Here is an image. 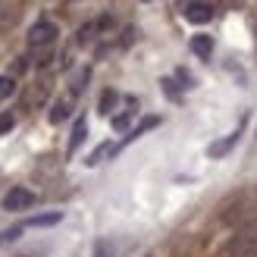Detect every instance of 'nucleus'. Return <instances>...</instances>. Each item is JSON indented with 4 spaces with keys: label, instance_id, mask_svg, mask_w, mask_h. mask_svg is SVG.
Returning a JSON list of instances; mask_svg holds the SVG:
<instances>
[{
    "label": "nucleus",
    "instance_id": "obj_9",
    "mask_svg": "<svg viewBox=\"0 0 257 257\" xmlns=\"http://www.w3.org/2000/svg\"><path fill=\"white\" fill-rule=\"evenodd\" d=\"M116 151H119L116 145H100V148H97V151H94V154H91V157H88L85 163H88V166H97L100 160H104V157H107V154H116Z\"/></svg>",
    "mask_w": 257,
    "mask_h": 257
},
{
    "label": "nucleus",
    "instance_id": "obj_13",
    "mask_svg": "<svg viewBox=\"0 0 257 257\" xmlns=\"http://www.w3.org/2000/svg\"><path fill=\"white\" fill-rule=\"evenodd\" d=\"M113 104H116V91H104V97H100V113L107 116V113L113 110Z\"/></svg>",
    "mask_w": 257,
    "mask_h": 257
},
{
    "label": "nucleus",
    "instance_id": "obj_7",
    "mask_svg": "<svg viewBox=\"0 0 257 257\" xmlns=\"http://www.w3.org/2000/svg\"><path fill=\"white\" fill-rule=\"evenodd\" d=\"M63 220V213L57 210V213H38V216H32L29 220V226H35V229H44V226H57Z\"/></svg>",
    "mask_w": 257,
    "mask_h": 257
},
{
    "label": "nucleus",
    "instance_id": "obj_14",
    "mask_svg": "<svg viewBox=\"0 0 257 257\" xmlns=\"http://www.w3.org/2000/svg\"><path fill=\"white\" fill-rule=\"evenodd\" d=\"M19 235H22V226H13L7 232H0V245H10V241H16Z\"/></svg>",
    "mask_w": 257,
    "mask_h": 257
},
{
    "label": "nucleus",
    "instance_id": "obj_3",
    "mask_svg": "<svg viewBox=\"0 0 257 257\" xmlns=\"http://www.w3.org/2000/svg\"><path fill=\"white\" fill-rule=\"evenodd\" d=\"M57 41V25L54 22H35L32 29H29V44L35 50H41V47H50Z\"/></svg>",
    "mask_w": 257,
    "mask_h": 257
},
{
    "label": "nucleus",
    "instance_id": "obj_10",
    "mask_svg": "<svg viewBox=\"0 0 257 257\" xmlns=\"http://www.w3.org/2000/svg\"><path fill=\"white\" fill-rule=\"evenodd\" d=\"M16 94V79L13 75H0V100H7Z\"/></svg>",
    "mask_w": 257,
    "mask_h": 257
},
{
    "label": "nucleus",
    "instance_id": "obj_4",
    "mask_svg": "<svg viewBox=\"0 0 257 257\" xmlns=\"http://www.w3.org/2000/svg\"><path fill=\"white\" fill-rule=\"evenodd\" d=\"M182 16L188 22L204 25V22L213 19V10H210V4H204V0H188V4H182Z\"/></svg>",
    "mask_w": 257,
    "mask_h": 257
},
{
    "label": "nucleus",
    "instance_id": "obj_2",
    "mask_svg": "<svg viewBox=\"0 0 257 257\" xmlns=\"http://www.w3.org/2000/svg\"><path fill=\"white\" fill-rule=\"evenodd\" d=\"M35 204H38V195H35V191H29V188H22V185L10 188L7 195H4V210H10V213L29 210V207H35Z\"/></svg>",
    "mask_w": 257,
    "mask_h": 257
},
{
    "label": "nucleus",
    "instance_id": "obj_15",
    "mask_svg": "<svg viewBox=\"0 0 257 257\" xmlns=\"http://www.w3.org/2000/svg\"><path fill=\"white\" fill-rule=\"evenodd\" d=\"M13 125H16V116H13L10 110H7V113H0V135H7Z\"/></svg>",
    "mask_w": 257,
    "mask_h": 257
},
{
    "label": "nucleus",
    "instance_id": "obj_18",
    "mask_svg": "<svg viewBox=\"0 0 257 257\" xmlns=\"http://www.w3.org/2000/svg\"><path fill=\"white\" fill-rule=\"evenodd\" d=\"M88 75H91V72H88V69H82V72H79V79H75V85H72V91H75V94H79L82 88H85V82H88Z\"/></svg>",
    "mask_w": 257,
    "mask_h": 257
},
{
    "label": "nucleus",
    "instance_id": "obj_6",
    "mask_svg": "<svg viewBox=\"0 0 257 257\" xmlns=\"http://www.w3.org/2000/svg\"><path fill=\"white\" fill-rule=\"evenodd\" d=\"M69 113H72V97H60L54 104V110H50V122H63Z\"/></svg>",
    "mask_w": 257,
    "mask_h": 257
},
{
    "label": "nucleus",
    "instance_id": "obj_5",
    "mask_svg": "<svg viewBox=\"0 0 257 257\" xmlns=\"http://www.w3.org/2000/svg\"><path fill=\"white\" fill-rule=\"evenodd\" d=\"M191 50H195L201 60H210V54H213V38L210 35H195V38H191Z\"/></svg>",
    "mask_w": 257,
    "mask_h": 257
},
{
    "label": "nucleus",
    "instance_id": "obj_11",
    "mask_svg": "<svg viewBox=\"0 0 257 257\" xmlns=\"http://www.w3.org/2000/svg\"><path fill=\"white\" fill-rule=\"evenodd\" d=\"M235 138H238V135H229L226 141H216V145H210V148H207V154H210V157H220V154H226L229 148L235 145Z\"/></svg>",
    "mask_w": 257,
    "mask_h": 257
},
{
    "label": "nucleus",
    "instance_id": "obj_19",
    "mask_svg": "<svg viewBox=\"0 0 257 257\" xmlns=\"http://www.w3.org/2000/svg\"><path fill=\"white\" fill-rule=\"evenodd\" d=\"M41 254H47V248H38V251H29V254H19V257H41Z\"/></svg>",
    "mask_w": 257,
    "mask_h": 257
},
{
    "label": "nucleus",
    "instance_id": "obj_12",
    "mask_svg": "<svg viewBox=\"0 0 257 257\" xmlns=\"http://www.w3.org/2000/svg\"><path fill=\"white\" fill-rule=\"evenodd\" d=\"M154 125H160V119H157V116H148V119H145V122H141L138 128H132V132H128V135H125V141H132V138H138V135H145V132H148V128H154Z\"/></svg>",
    "mask_w": 257,
    "mask_h": 257
},
{
    "label": "nucleus",
    "instance_id": "obj_17",
    "mask_svg": "<svg viewBox=\"0 0 257 257\" xmlns=\"http://www.w3.org/2000/svg\"><path fill=\"white\" fill-rule=\"evenodd\" d=\"M128 119H132V116H128V113H122V116L113 119V128H116V132H125V128H128Z\"/></svg>",
    "mask_w": 257,
    "mask_h": 257
},
{
    "label": "nucleus",
    "instance_id": "obj_1",
    "mask_svg": "<svg viewBox=\"0 0 257 257\" xmlns=\"http://www.w3.org/2000/svg\"><path fill=\"white\" fill-rule=\"evenodd\" d=\"M226 254H229V257H257V220L245 223V226H241L238 232L232 235Z\"/></svg>",
    "mask_w": 257,
    "mask_h": 257
},
{
    "label": "nucleus",
    "instance_id": "obj_16",
    "mask_svg": "<svg viewBox=\"0 0 257 257\" xmlns=\"http://www.w3.org/2000/svg\"><path fill=\"white\" fill-rule=\"evenodd\" d=\"M13 19H16V13H13V7H7V4H0V25H10Z\"/></svg>",
    "mask_w": 257,
    "mask_h": 257
},
{
    "label": "nucleus",
    "instance_id": "obj_8",
    "mask_svg": "<svg viewBox=\"0 0 257 257\" xmlns=\"http://www.w3.org/2000/svg\"><path fill=\"white\" fill-rule=\"evenodd\" d=\"M85 135H88V122L85 119H75V125H72V138H69V151H75L85 141Z\"/></svg>",
    "mask_w": 257,
    "mask_h": 257
}]
</instances>
